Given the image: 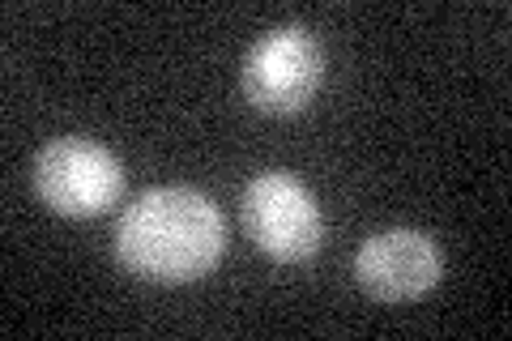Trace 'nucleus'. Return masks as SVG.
I'll use <instances>...</instances> for the list:
<instances>
[{"mask_svg":"<svg viewBox=\"0 0 512 341\" xmlns=\"http://www.w3.org/2000/svg\"><path fill=\"white\" fill-rule=\"evenodd\" d=\"M222 252V209L184 184L141 192L116 226V261L146 282H197L222 261Z\"/></svg>","mask_w":512,"mask_h":341,"instance_id":"f257e3e1","label":"nucleus"},{"mask_svg":"<svg viewBox=\"0 0 512 341\" xmlns=\"http://www.w3.org/2000/svg\"><path fill=\"white\" fill-rule=\"evenodd\" d=\"M35 192L64 218H99L124 192V162L90 137H56L35 158Z\"/></svg>","mask_w":512,"mask_h":341,"instance_id":"f03ea898","label":"nucleus"},{"mask_svg":"<svg viewBox=\"0 0 512 341\" xmlns=\"http://www.w3.org/2000/svg\"><path fill=\"white\" fill-rule=\"evenodd\" d=\"M325 81V52L303 26H274L244 56V94L256 111L295 116Z\"/></svg>","mask_w":512,"mask_h":341,"instance_id":"7ed1b4c3","label":"nucleus"},{"mask_svg":"<svg viewBox=\"0 0 512 341\" xmlns=\"http://www.w3.org/2000/svg\"><path fill=\"white\" fill-rule=\"evenodd\" d=\"M244 226L256 248L282 265L312 261L325 239L316 197L286 171H265L244 188Z\"/></svg>","mask_w":512,"mask_h":341,"instance_id":"20e7f679","label":"nucleus"},{"mask_svg":"<svg viewBox=\"0 0 512 341\" xmlns=\"http://www.w3.org/2000/svg\"><path fill=\"white\" fill-rule=\"evenodd\" d=\"M444 273V256L436 239L410 226H393L380 231L355 252V278L367 295L384 303H410L423 299L427 290H436Z\"/></svg>","mask_w":512,"mask_h":341,"instance_id":"39448f33","label":"nucleus"}]
</instances>
